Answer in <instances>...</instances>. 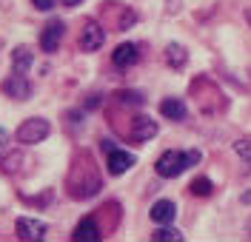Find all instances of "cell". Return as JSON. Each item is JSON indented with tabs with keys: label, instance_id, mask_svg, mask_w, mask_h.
Segmentation results:
<instances>
[{
	"label": "cell",
	"instance_id": "6da1fadb",
	"mask_svg": "<svg viewBox=\"0 0 251 242\" xmlns=\"http://www.w3.org/2000/svg\"><path fill=\"white\" fill-rule=\"evenodd\" d=\"M200 162V151H163V157L157 160V174L160 177H166V179H172V177H180L186 168H191V165H197Z\"/></svg>",
	"mask_w": 251,
	"mask_h": 242
},
{
	"label": "cell",
	"instance_id": "7a4b0ae2",
	"mask_svg": "<svg viewBox=\"0 0 251 242\" xmlns=\"http://www.w3.org/2000/svg\"><path fill=\"white\" fill-rule=\"evenodd\" d=\"M49 131H51L49 120H43V117H31V120H26V123L17 129V143L34 145V143H40V140H46Z\"/></svg>",
	"mask_w": 251,
	"mask_h": 242
},
{
	"label": "cell",
	"instance_id": "3957f363",
	"mask_svg": "<svg viewBox=\"0 0 251 242\" xmlns=\"http://www.w3.org/2000/svg\"><path fill=\"white\" fill-rule=\"evenodd\" d=\"M103 148H106V154H109V174L120 177V174H126V171L134 165V157H131L128 151L114 148V145H111V140H106V143H103Z\"/></svg>",
	"mask_w": 251,
	"mask_h": 242
},
{
	"label": "cell",
	"instance_id": "277c9868",
	"mask_svg": "<svg viewBox=\"0 0 251 242\" xmlns=\"http://www.w3.org/2000/svg\"><path fill=\"white\" fill-rule=\"evenodd\" d=\"M103 43H106V32H103V26L94 23V20H89V23L83 26V32H80V48H83V51H97Z\"/></svg>",
	"mask_w": 251,
	"mask_h": 242
},
{
	"label": "cell",
	"instance_id": "5b68a950",
	"mask_svg": "<svg viewBox=\"0 0 251 242\" xmlns=\"http://www.w3.org/2000/svg\"><path fill=\"white\" fill-rule=\"evenodd\" d=\"M49 225L40 220H31V217H20L17 220V237L20 240H43L46 237Z\"/></svg>",
	"mask_w": 251,
	"mask_h": 242
},
{
	"label": "cell",
	"instance_id": "8992f818",
	"mask_svg": "<svg viewBox=\"0 0 251 242\" xmlns=\"http://www.w3.org/2000/svg\"><path fill=\"white\" fill-rule=\"evenodd\" d=\"M131 140L134 143H146V140H151L157 134V123L151 120V117H146V114H140V117H134L131 120Z\"/></svg>",
	"mask_w": 251,
	"mask_h": 242
},
{
	"label": "cell",
	"instance_id": "52a82bcc",
	"mask_svg": "<svg viewBox=\"0 0 251 242\" xmlns=\"http://www.w3.org/2000/svg\"><path fill=\"white\" fill-rule=\"evenodd\" d=\"M63 32H66L63 20H51L43 29V34H40V48L43 51H57V46H60V40H63Z\"/></svg>",
	"mask_w": 251,
	"mask_h": 242
},
{
	"label": "cell",
	"instance_id": "ba28073f",
	"mask_svg": "<svg viewBox=\"0 0 251 242\" xmlns=\"http://www.w3.org/2000/svg\"><path fill=\"white\" fill-rule=\"evenodd\" d=\"M100 237H103V234H100V228H97V222H94V217L80 220L77 228H75V234H72L75 242H97Z\"/></svg>",
	"mask_w": 251,
	"mask_h": 242
},
{
	"label": "cell",
	"instance_id": "9c48e42d",
	"mask_svg": "<svg viewBox=\"0 0 251 242\" xmlns=\"http://www.w3.org/2000/svg\"><path fill=\"white\" fill-rule=\"evenodd\" d=\"M3 91L9 97H17V100H29L31 97V83L23 77V74H15V77H9V80L3 83Z\"/></svg>",
	"mask_w": 251,
	"mask_h": 242
},
{
	"label": "cell",
	"instance_id": "30bf717a",
	"mask_svg": "<svg viewBox=\"0 0 251 242\" xmlns=\"http://www.w3.org/2000/svg\"><path fill=\"white\" fill-rule=\"evenodd\" d=\"M111 60H114V66H120V68H126V66H134L137 60H140V48L134 46V43H123V46L114 48Z\"/></svg>",
	"mask_w": 251,
	"mask_h": 242
},
{
	"label": "cell",
	"instance_id": "8fae6325",
	"mask_svg": "<svg viewBox=\"0 0 251 242\" xmlns=\"http://www.w3.org/2000/svg\"><path fill=\"white\" fill-rule=\"evenodd\" d=\"M174 217H177V205H174L172 199H157L154 205H151V220L160 222V225H169Z\"/></svg>",
	"mask_w": 251,
	"mask_h": 242
},
{
	"label": "cell",
	"instance_id": "7c38bea8",
	"mask_svg": "<svg viewBox=\"0 0 251 242\" xmlns=\"http://www.w3.org/2000/svg\"><path fill=\"white\" fill-rule=\"evenodd\" d=\"M160 114L169 117V120H183V117H186V103L177 100V97H166V100L160 103Z\"/></svg>",
	"mask_w": 251,
	"mask_h": 242
},
{
	"label": "cell",
	"instance_id": "4fadbf2b",
	"mask_svg": "<svg viewBox=\"0 0 251 242\" xmlns=\"http://www.w3.org/2000/svg\"><path fill=\"white\" fill-rule=\"evenodd\" d=\"M166 60H169V66L172 68H183L188 60V54H186V48L183 46H177V43H172V46L166 48Z\"/></svg>",
	"mask_w": 251,
	"mask_h": 242
},
{
	"label": "cell",
	"instance_id": "5bb4252c",
	"mask_svg": "<svg viewBox=\"0 0 251 242\" xmlns=\"http://www.w3.org/2000/svg\"><path fill=\"white\" fill-rule=\"evenodd\" d=\"M12 66H15V74H26V71H29V66H31V51H29V48H26V46L17 48L15 57H12Z\"/></svg>",
	"mask_w": 251,
	"mask_h": 242
},
{
	"label": "cell",
	"instance_id": "9a60e30c",
	"mask_svg": "<svg viewBox=\"0 0 251 242\" xmlns=\"http://www.w3.org/2000/svg\"><path fill=\"white\" fill-rule=\"evenodd\" d=\"M188 188H191V194H194V197H208V194L214 191V185H211V179H208V177H197L191 185H188Z\"/></svg>",
	"mask_w": 251,
	"mask_h": 242
},
{
	"label": "cell",
	"instance_id": "2e32d148",
	"mask_svg": "<svg viewBox=\"0 0 251 242\" xmlns=\"http://www.w3.org/2000/svg\"><path fill=\"white\" fill-rule=\"evenodd\" d=\"M151 240L154 242H183V234L177 228H160V231H154Z\"/></svg>",
	"mask_w": 251,
	"mask_h": 242
},
{
	"label": "cell",
	"instance_id": "e0dca14e",
	"mask_svg": "<svg viewBox=\"0 0 251 242\" xmlns=\"http://www.w3.org/2000/svg\"><path fill=\"white\" fill-rule=\"evenodd\" d=\"M234 151H237V157H240V160H243V162L251 168V140H237V143H234Z\"/></svg>",
	"mask_w": 251,
	"mask_h": 242
},
{
	"label": "cell",
	"instance_id": "ac0fdd59",
	"mask_svg": "<svg viewBox=\"0 0 251 242\" xmlns=\"http://www.w3.org/2000/svg\"><path fill=\"white\" fill-rule=\"evenodd\" d=\"M117 97L123 106H143V94H137V91H120Z\"/></svg>",
	"mask_w": 251,
	"mask_h": 242
},
{
	"label": "cell",
	"instance_id": "d6986e66",
	"mask_svg": "<svg viewBox=\"0 0 251 242\" xmlns=\"http://www.w3.org/2000/svg\"><path fill=\"white\" fill-rule=\"evenodd\" d=\"M34 3V9H40V12H49V9H54V0H31Z\"/></svg>",
	"mask_w": 251,
	"mask_h": 242
},
{
	"label": "cell",
	"instance_id": "ffe728a7",
	"mask_svg": "<svg viewBox=\"0 0 251 242\" xmlns=\"http://www.w3.org/2000/svg\"><path fill=\"white\" fill-rule=\"evenodd\" d=\"M6 140H9V131H6V129H0V151L6 148Z\"/></svg>",
	"mask_w": 251,
	"mask_h": 242
},
{
	"label": "cell",
	"instance_id": "44dd1931",
	"mask_svg": "<svg viewBox=\"0 0 251 242\" xmlns=\"http://www.w3.org/2000/svg\"><path fill=\"white\" fill-rule=\"evenodd\" d=\"M83 0H63V6H80Z\"/></svg>",
	"mask_w": 251,
	"mask_h": 242
},
{
	"label": "cell",
	"instance_id": "7402d4cb",
	"mask_svg": "<svg viewBox=\"0 0 251 242\" xmlns=\"http://www.w3.org/2000/svg\"><path fill=\"white\" fill-rule=\"evenodd\" d=\"M246 231H249V237H251V220H249V222H246Z\"/></svg>",
	"mask_w": 251,
	"mask_h": 242
},
{
	"label": "cell",
	"instance_id": "603a6c76",
	"mask_svg": "<svg viewBox=\"0 0 251 242\" xmlns=\"http://www.w3.org/2000/svg\"><path fill=\"white\" fill-rule=\"evenodd\" d=\"M246 20H249V26H251V9H249V12H246Z\"/></svg>",
	"mask_w": 251,
	"mask_h": 242
}]
</instances>
